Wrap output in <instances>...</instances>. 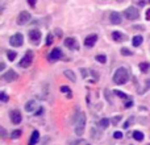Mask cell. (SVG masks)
Returning a JSON list of instances; mask_svg holds the SVG:
<instances>
[{
	"label": "cell",
	"instance_id": "obj_1",
	"mask_svg": "<svg viewBox=\"0 0 150 145\" xmlns=\"http://www.w3.org/2000/svg\"><path fill=\"white\" fill-rule=\"evenodd\" d=\"M86 127V115L84 112H76L74 116V128L78 136H82Z\"/></svg>",
	"mask_w": 150,
	"mask_h": 145
},
{
	"label": "cell",
	"instance_id": "obj_2",
	"mask_svg": "<svg viewBox=\"0 0 150 145\" xmlns=\"http://www.w3.org/2000/svg\"><path fill=\"white\" fill-rule=\"evenodd\" d=\"M129 80V71L125 68H119L113 74V82L116 85H124Z\"/></svg>",
	"mask_w": 150,
	"mask_h": 145
},
{
	"label": "cell",
	"instance_id": "obj_3",
	"mask_svg": "<svg viewBox=\"0 0 150 145\" xmlns=\"http://www.w3.org/2000/svg\"><path fill=\"white\" fill-rule=\"evenodd\" d=\"M32 61H33V52H32V50H28V52L25 53V55L21 58L18 66H20V68H24V69L29 68V66L32 65Z\"/></svg>",
	"mask_w": 150,
	"mask_h": 145
},
{
	"label": "cell",
	"instance_id": "obj_4",
	"mask_svg": "<svg viewBox=\"0 0 150 145\" xmlns=\"http://www.w3.org/2000/svg\"><path fill=\"white\" fill-rule=\"evenodd\" d=\"M9 44L12 45V46H15V48L21 46V45L24 44V36H23L21 33H16V34H13V36L9 38Z\"/></svg>",
	"mask_w": 150,
	"mask_h": 145
},
{
	"label": "cell",
	"instance_id": "obj_5",
	"mask_svg": "<svg viewBox=\"0 0 150 145\" xmlns=\"http://www.w3.org/2000/svg\"><path fill=\"white\" fill-rule=\"evenodd\" d=\"M125 17L128 18V20H136V18H138V16H140V13H138L137 8L134 7H129L125 9Z\"/></svg>",
	"mask_w": 150,
	"mask_h": 145
},
{
	"label": "cell",
	"instance_id": "obj_6",
	"mask_svg": "<svg viewBox=\"0 0 150 145\" xmlns=\"http://www.w3.org/2000/svg\"><path fill=\"white\" fill-rule=\"evenodd\" d=\"M29 20H30V13L29 12L23 11V12L18 13V16H17V24L18 25H24V24H26Z\"/></svg>",
	"mask_w": 150,
	"mask_h": 145
},
{
	"label": "cell",
	"instance_id": "obj_7",
	"mask_svg": "<svg viewBox=\"0 0 150 145\" xmlns=\"http://www.w3.org/2000/svg\"><path fill=\"white\" fill-rule=\"evenodd\" d=\"M29 38H30V42L38 44L40 40H41V32H40L38 29H32V31H29Z\"/></svg>",
	"mask_w": 150,
	"mask_h": 145
},
{
	"label": "cell",
	"instance_id": "obj_8",
	"mask_svg": "<svg viewBox=\"0 0 150 145\" xmlns=\"http://www.w3.org/2000/svg\"><path fill=\"white\" fill-rule=\"evenodd\" d=\"M17 78H18L17 72L13 71V70H8L7 72H5V74L1 75V79L5 80V82H13V80H16Z\"/></svg>",
	"mask_w": 150,
	"mask_h": 145
},
{
	"label": "cell",
	"instance_id": "obj_9",
	"mask_svg": "<svg viewBox=\"0 0 150 145\" xmlns=\"http://www.w3.org/2000/svg\"><path fill=\"white\" fill-rule=\"evenodd\" d=\"M11 120H12L13 124H20L21 120H23V116H21V112L18 109H13L11 112Z\"/></svg>",
	"mask_w": 150,
	"mask_h": 145
},
{
	"label": "cell",
	"instance_id": "obj_10",
	"mask_svg": "<svg viewBox=\"0 0 150 145\" xmlns=\"http://www.w3.org/2000/svg\"><path fill=\"white\" fill-rule=\"evenodd\" d=\"M96 41H98V36L96 34H90V36H87L84 38V46H87V48L93 46L96 44Z\"/></svg>",
	"mask_w": 150,
	"mask_h": 145
},
{
	"label": "cell",
	"instance_id": "obj_11",
	"mask_svg": "<svg viewBox=\"0 0 150 145\" xmlns=\"http://www.w3.org/2000/svg\"><path fill=\"white\" fill-rule=\"evenodd\" d=\"M109 21H111L112 24H115V25L121 24V16H120V13L119 12H111V15H109Z\"/></svg>",
	"mask_w": 150,
	"mask_h": 145
},
{
	"label": "cell",
	"instance_id": "obj_12",
	"mask_svg": "<svg viewBox=\"0 0 150 145\" xmlns=\"http://www.w3.org/2000/svg\"><path fill=\"white\" fill-rule=\"evenodd\" d=\"M65 46L69 48V49H78V42L73 37H69V38L65 40Z\"/></svg>",
	"mask_w": 150,
	"mask_h": 145
},
{
	"label": "cell",
	"instance_id": "obj_13",
	"mask_svg": "<svg viewBox=\"0 0 150 145\" xmlns=\"http://www.w3.org/2000/svg\"><path fill=\"white\" fill-rule=\"evenodd\" d=\"M61 57H62V52H61V49H58V48L53 49V52L49 54V60L50 61H57V60H59Z\"/></svg>",
	"mask_w": 150,
	"mask_h": 145
},
{
	"label": "cell",
	"instance_id": "obj_14",
	"mask_svg": "<svg viewBox=\"0 0 150 145\" xmlns=\"http://www.w3.org/2000/svg\"><path fill=\"white\" fill-rule=\"evenodd\" d=\"M38 140H40V132L34 129L33 132H32L30 139H29V145H36L37 143H38Z\"/></svg>",
	"mask_w": 150,
	"mask_h": 145
},
{
	"label": "cell",
	"instance_id": "obj_15",
	"mask_svg": "<svg viewBox=\"0 0 150 145\" xmlns=\"http://www.w3.org/2000/svg\"><path fill=\"white\" fill-rule=\"evenodd\" d=\"M36 107H37V104H36V102L34 100H29L28 103L25 104V109L28 112H33L34 109H36Z\"/></svg>",
	"mask_w": 150,
	"mask_h": 145
},
{
	"label": "cell",
	"instance_id": "obj_16",
	"mask_svg": "<svg viewBox=\"0 0 150 145\" xmlns=\"http://www.w3.org/2000/svg\"><path fill=\"white\" fill-rule=\"evenodd\" d=\"M112 38H113L116 42H122V41H124L125 37L122 36V34L120 33V32H113V33H112Z\"/></svg>",
	"mask_w": 150,
	"mask_h": 145
},
{
	"label": "cell",
	"instance_id": "obj_17",
	"mask_svg": "<svg viewBox=\"0 0 150 145\" xmlns=\"http://www.w3.org/2000/svg\"><path fill=\"white\" fill-rule=\"evenodd\" d=\"M142 41H144V38H142V36H134L133 37V40H132V44H133V46H140L141 44H142Z\"/></svg>",
	"mask_w": 150,
	"mask_h": 145
},
{
	"label": "cell",
	"instance_id": "obj_18",
	"mask_svg": "<svg viewBox=\"0 0 150 145\" xmlns=\"http://www.w3.org/2000/svg\"><path fill=\"white\" fill-rule=\"evenodd\" d=\"M63 74H65L66 77H67L69 79L71 80V82H75V80H76V75L74 74V71H71V70H65V71H63Z\"/></svg>",
	"mask_w": 150,
	"mask_h": 145
},
{
	"label": "cell",
	"instance_id": "obj_19",
	"mask_svg": "<svg viewBox=\"0 0 150 145\" xmlns=\"http://www.w3.org/2000/svg\"><path fill=\"white\" fill-rule=\"evenodd\" d=\"M133 137H134V140H137V141H142L144 140V133L140 132V131H134V132H133Z\"/></svg>",
	"mask_w": 150,
	"mask_h": 145
},
{
	"label": "cell",
	"instance_id": "obj_20",
	"mask_svg": "<svg viewBox=\"0 0 150 145\" xmlns=\"http://www.w3.org/2000/svg\"><path fill=\"white\" fill-rule=\"evenodd\" d=\"M150 69V65L148 62H141L140 63V70L142 72H148V70Z\"/></svg>",
	"mask_w": 150,
	"mask_h": 145
},
{
	"label": "cell",
	"instance_id": "obj_21",
	"mask_svg": "<svg viewBox=\"0 0 150 145\" xmlns=\"http://www.w3.org/2000/svg\"><path fill=\"white\" fill-rule=\"evenodd\" d=\"M100 127L101 128H108V125H109V119H107V117H104V119H101L100 120Z\"/></svg>",
	"mask_w": 150,
	"mask_h": 145
},
{
	"label": "cell",
	"instance_id": "obj_22",
	"mask_svg": "<svg viewBox=\"0 0 150 145\" xmlns=\"http://www.w3.org/2000/svg\"><path fill=\"white\" fill-rule=\"evenodd\" d=\"M21 133L23 132H21L20 129H15L12 133H11V139H18L21 136Z\"/></svg>",
	"mask_w": 150,
	"mask_h": 145
},
{
	"label": "cell",
	"instance_id": "obj_23",
	"mask_svg": "<svg viewBox=\"0 0 150 145\" xmlns=\"http://www.w3.org/2000/svg\"><path fill=\"white\" fill-rule=\"evenodd\" d=\"M16 53L15 52H11V50H8L7 52V57H8V60L9 61H15V58H16Z\"/></svg>",
	"mask_w": 150,
	"mask_h": 145
},
{
	"label": "cell",
	"instance_id": "obj_24",
	"mask_svg": "<svg viewBox=\"0 0 150 145\" xmlns=\"http://www.w3.org/2000/svg\"><path fill=\"white\" fill-rule=\"evenodd\" d=\"M115 92V95H117V96H120V98H124V99H129V96L127 95V94H124V92H121V91H119V90H116V91H113Z\"/></svg>",
	"mask_w": 150,
	"mask_h": 145
},
{
	"label": "cell",
	"instance_id": "obj_25",
	"mask_svg": "<svg viewBox=\"0 0 150 145\" xmlns=\"http://www.w3.org/2000/svg\"><path fill=\"white\" fill-rule=\"evenodd\" d=\"M96 60H98L100 63H105L107 62V57H105V55H103V54L96 55Z\"/></svg>",
	"mask_w": 150,
	"mask_h": 145
},
{
	"label": "cell",
	"instance_id": "obj_26",
	"mask_svg": "<svg viewBox=\"0 0 150 145\" xmlns=\"http://www.w3.org/2000/svg\"><path fill=\"white\" fill-rule=\"evenodd\" d=\"M61 91H62V92H65V94H69V96H71L70 87H67V86H62V87H61Z\"/></svg>",
	"mask_w": 150,
	"mask_h": 145
},
{
	"label": "cell",
	"instance_id": "obj_27",
	"mask_svg": "<svg viewBox=\"0 0 150 145\" xmlns=\"http://www.w3.org/2000/svg\"><path fill=\"white\" fill-rule=\"evenodd\" d=\"M0 99H1V102H4V103H7V102H8V96L5 95L4 91H1V92H0Z\"/></svg>",
	"mask_w": 150,
	"mask_h": 145
},
{
	"label": "cell",
	"instance_id": "obj_28",
	"mask_svg": "<svg viewBox=\"0 0 150 145\" xmlns=\"http://www.w3.org/2000/svg\"><path fill=\"white\" fill-rule=\"evenodd\" d=\"M121 54L122 55H132V52H130V50H128L127 48H122V49H121Z\"/></svg>",
	"mask_w": 150,
	"mask_h": 145
},
{
	"label": "cell",
	"instance_id": "obj_29",
	"mask_svg": "<svg viewBox=\"0 0 150 145\" xmlns=\"http://www.w3.org/2000/svg\"><path fill=\"white\" fill-rule=\"evenodd\" d=\"M113 137L120 140V139H122V133L120 132V131H116V132H113Z\"/></svg>",
	"mask_w": 150,
	"mask_h": 145
},
{
	"label": "cell",
	"instance_id": "obj_30",
	"mask_svg": "<svg viewBox=\"0 0 150 145\" xmlns=\"http://www.w3.org/2000/svg\"><path fill=\"white\" fill-rule=\"evenodd\" d=\"M53 40H54V37H53V34H47V40H46V45L49 46V45H52Z\"/></svg>",
	"mask_w": 150,
	"mask_h": 145
},
{
	"label": "cell",
	"instance_id": "obj_31",
	"mask_svg": "<svg viewBox=\"0 0 150 145\" xmlns=\"http://www.w3.org/2000/svg\"><path fill=\"white\" fill-rule=\"evenodd\" d=\"M120 120H121V116H116V117H113V119H112V124L116 125L117 123L120 122Z\"/></svg>",
	"mask_w": 150,
	"mask_h": 145
},
{
	"label": "cell",
	"instance_id": "obj_32",
	"mask_svg": "<svg viewBox=\"0 0 150 145\" xmlns=\"http://www.w3.org/2000/svg\"><path fill=\"white\" fill-rule=\"evenodd\" d=\"M133 106V100H132V99H128V103H127V102H125V107H127V108H129V107H132Z\"/></svg>",
	"mask_w": 150,
	"mask_h": 145
},
{
	"label": "cell",
	"instance_id": "obj_33",
	"mask_svg": "<svg viewBox=\"0 0 150 145\" xmlns=\"http://www.w3.org/2000/svg\"><path fill=\"white\" fill-rule=\"evenodd\" d=\"M36 3H37V0H28V4L30 5V7H34V5H36Z\"/></svg>",
	"mask_w": 150,
	"mask_h": 145
},
{
	"label": "cell",
	"instance_id": "obj_34",
	"mask_svg": "<svg viewBox=\"0 0 150 145\" xmlns=\"http://www.w3.org/2000/svg\"><path fill=\"white\" fill-rule=\"evenodd\" d=\"M0 132H1V137H3V139H4L5 136H7V132H5V129H4V128H3V127L0 128Z\"/></svg>",
	"mask_w": 150,
	"mask_h": 145
},
{
	"label": "cell",
	"instance_id": "obj_35",
	"mask_svg": "<svg viewBox=\"0 0 150 145\" xmlns=\"http://www.w3.org/2000/svg\"><path fill=\"white\" fill-rule=\"evenodd\" d=\"M41 114H44V108H42V107H41V108H38V111L36 112V115H37V116H40V115H41Z\"/></svg>",
	"mask_w": 150,
	"mask_h": 145
},
{
	"label": "cell",
	"instance_id": "obj_36",
	"mask_svg": "<svg viewBox=\"0 0 150 145\" xmlns=\"http://www.w3.org/2000/svg\"><path fill=\"white\" fill-rule=\"evenodd\" d=\"M146 20H150V8L146 11Z\"/></svg>",
	"mask_w": 150,
	"mask_h": 145
},
{
	"label": "cell",
	"instance_id": "obj_37",
	"mask_svg": "<svg viewBox=\"0 0 150 145\" xmlns=\"http://www.w3.org/2000/svg\"><path fill=\"white\" fill-rule=\"evenodd\" d=\"M4 69H5V63L1 62V63H0V70H4Z\"/></svg>",
	"mask_w": 150,
	"mask_h": 145
},
{
	"label": "cell",
	"instance_id": "obj_38",
	"mask_svg": "<svg viewBox=\"0 0 150 145\" xmlns=\"http://www.w3.org/2000/svg\"><path fill=\"white\" fill-rule=\"evenodd\" d=\"M146 87H150V80H149V83H146Z\"/></svg>",
	"mask_w": 150,
	"mask_h": 145
},
{
	"label": "cell",
	"instance_id": "obj_39",
	"mask_svg": "<svg viewBox=\"0 0 150 145\" xmlns=\"http://www.w3.org/2000/svg\"><path fill=\"white\" fill-rule=\"evenodd\" d=\"M117 1H122V0H117Z\"/></svg>",
	"mask_w": 150,
	"mask_h": 145
},
{
	"label": "cell",
	"instance_id": "obj_40",
	"mask_svg": "<svg viewBox=\"0 0 150 145\" xmlns=\"http://www.w3.org/2000/svg\"><path fill=\"white\" fill-rule=\"evenodd\" d=\"M149 3H150V0H149Z\"/></svg>",
	"mask_w": 150,
	"mask_h": 145
},
{
	"label": "cell",
	"instance_id": "obj_41",
	"mask_svg": "<svg viewBox=\"0 0 150 145\" xmlns=\"http://www.w3.org/2000/svg\"><path fill=\"white\" fill-rule=\"evenodd\" d=\"M148 145H150V144H148Z\"/></svg>",
	"mask_w": 150,
	"mask_h": 145
}]
</instances>
